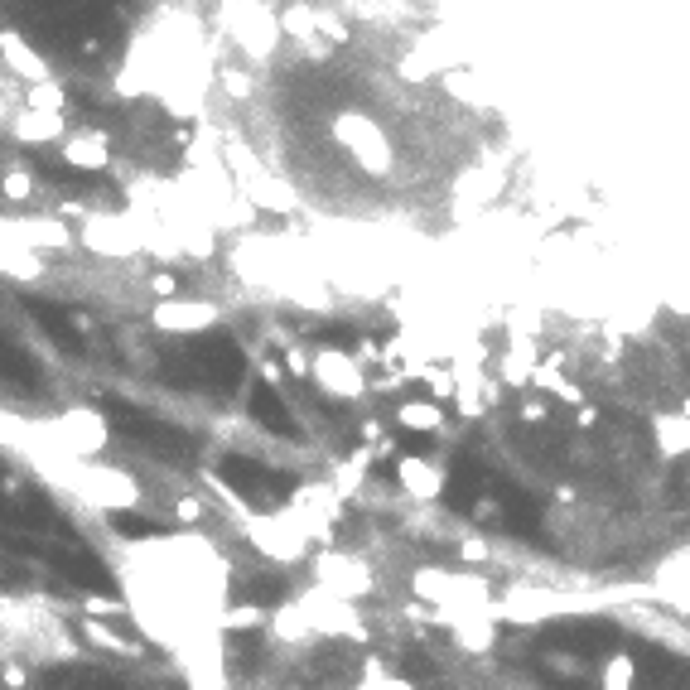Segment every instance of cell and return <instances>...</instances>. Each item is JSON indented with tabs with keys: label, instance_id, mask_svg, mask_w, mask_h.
I'll use <instances>...</instances> for the list:
<instances>
[{
	"label": "cell",
	"instance_id": "obj_34",
	"mask_svg": "<svg viewBox=\"0 0 690 690\" xmlns=\"http://www.w3.org/2000/svg\"><path fill=\"white\" fill-rule=\"evenodd\" d=\"M83 613H87V618H116V613H126V604H121V599H111V594H87Z\"/></svg>",
	"mask_w": 690,
	"mask_h": 690
},
{
	"label": "cell",
	"instance_id": "obj_39",
	"mask_svg": "<svg viewBox=\"0 0 690 690\" xmlns=\"http://www.w3.org/2000/svg\"><path fill=\"white\" fill-rule=\"evenodd\" d=\"M473 522H502V502L497 497H478L473 502Z\"/></svg>",
	"mask_w": 690,
	"mask_h": 690
},
{
	"label": "cell",
	"instance_id": "obj_38",
	"mask_svg": "<svg viewBox=\"0 0 690 690\" xmlns=\"http://www.w3.org/2000/svg\"><path fill=\"white\" fill-rule=\"evenodd\" d=\"M222 87L237 97V102H247L251 97V78H242V73H232V68H222Z\"/></svg>",
	"mask_w": 690,
	"mask_h": 690
},
{
	"label": "cell",
	"instance_id": "obj_20",
	"mask_svg": "<svg viewBox=\"0 0 690 690\" xmlns=\"http://www.w3.org/2000/svg\"><path fill=\"white\" fill-rule=\"evenodd\" d=\"M0 271L5 280H20V285H39V280L49 276V266H44V256L25 242H5L0 247Z\"/></svg>",
	"mask_w": 690,
	"mask_h": 690
},
{
	"label": "cell",
	"instance_id": "obj_17",
	"mask_svg": "<svg viewBox=\"0 0 690 690\" xmlns=\"http://www.w3.org/2000/svg\"><path fill=\"white\" fill-rule=\"evenodd\" d=\"M10 136L20 140V145H54V140H68V121L63 116H49V111H20V116H10Z\"/></svg>",
	"mask_w": 690,
	"mask_h": 690
},
{
	"label": "cell",
	"instance_id": "obj_15",
	"mask_svg": "<svg viewBox=\"0 0 690 690\" xmlns=\"http://www.w3.org/2000/svg\"><path fill=\"white\" fill-rule=\"evenodd\" d=\"M440 613V608H435ZM440 623H449V633L459 637L464 652H493L497 647V618L493 613H440Z\"/></svg>",
	"mask_w": 690,
	"mask_h": 690
},
{
	"label": "cell",
	"instance_id": "obj_47",
	"mask_svg": "<svg viewBox=\"0 0 690 690\" xmlns=\"http://www.w3.org/2000/svg\"><path fill=\"white\" fill-rule=\"evenodd\" d=\"M314 5H324V0H314Z\"/></svg>",
	"mask_w": 690,
	"mask_h": 690
},
{
	"label": "cell",
	"instance_id": "obj_14",
	"mask_svg": "<svg viewBox=\"0 0 690 690\" xmlns=\"http://www.w3.org/2000/svg\"><path fill=\"white\" fill-rule=\"evenodd\" d=\"M63 165L83 169V174H102V169H111V140H107V131H92V126L73 131V136L63 140Z\"/></svg>",
	"mask_w": 690,
	"mask_h": 690
},
{
	"label": "cell",
	"instance_id": "obj_18",
	"mask_svg": "<svg viewBox=\"0 0 690 690\" xmlns=\"http://www.w3.org/2000/svg\"><path fill=\"white\" fill-rule=\"evenodd\" d=\"M536 338H526V333H512L507 338V353L497 362V372H502V382L507 387H531V377H536Z\"/></svg>",
	"mask_w": 690,
	"mask_h": 690
},
{
	"label": "cell",
	"instance_id": "obj_27",
	"mask_svg": "<svg viewBox=\"0 0 690 690\" xmlns=\"http://www.w3.org/2000/svg\"><path fill=\"white\" fill-rule=\"evenodd\" d=\"M599 690H637V662L628 652H613L599 666Z\"/></svg>",
	"mask_w": 690,
	"mask_h": 690
},
{
	"label": "cell",
	"instance_id": "obj_40",
	"mask_svg": "<svg viewBox=\"0 0 690 690\" xmlns=\"http://www.w3.org/2000/svg\"><path fill=\"white\" fill-rule=\"evenodd\" d=\"M150 290H155L160 300H179V280L169 276V271H155V276H150Z\"/></svg>",
	"mask_w": 690,
	"mask_h": 690
},
{
	"label": "cell",
	"instance_id": "obj_16",
	"mask_svg": "<svg viewBox=\"0 0 690 690\" xmlns=\"http://www.w3.org/2000/svg\"><path fill=\"white\" fill-rule=\"evenodd\" d=\"M0 49H5V68L10 73H20L29 87H39V83H54V68H49V58L44 54H34L25 39L15 34V29H5L0 34Z\"/></svg>",
	"mask_w": 690,
	"mask_h": 690
},
{
	"label": "cell",
	"instance_id": "obj_44",
	"mask_svg": "<svg viewBox=\"0 0 690 690\" xmlns=\"http://www.w3.org/2000/svg\"><path fill=\"white\" fill-rule=\"evenodd\" d=\"M575 425H580V430H594V425H599V411H594L589 401H584V406H575Z\"/></svg>",
	"mask_w": 690,
	"mask_h": 690
},
{
	"label": "cell",
	"instance_id": "obj_29",
	"mask_svg": "<svg viewBox=\"0 0 690 690\" xmlns=\"http://www.w3.org/2000/svg\"><path fill=\"white\" fill-rule=\"evenodd\" d=\"M25 107L29 111H49V116H63V107H68V92H63V83H39V87H25Z\"/></svg>",
	"mask_w": 690,
	"mask_h": 690
},
{
	"label": "cell",
	"instance_id": "obj_2",
	"mask_svg": "<svg viewBox=\"0 0 690 690\" xmlns=\"http://www.w3.org/2000/svg\"><path fill=\"white\" fill-rule=\"evenodd\" d=\"M333 140L358 160V169H367L372 179H382V174H391V165H396V150H391L387 131L367 116V111H338L333 116Z\"/></svg>",
	"mask_w": 690,
	"mask_h": 690
},
{
	"label": "cell",
	"instance_id": "obj_42",
	"mask_svg": "<svg viewBox=\"0 0 690 690\" xmlns=\"http://www.w3.org/2000/svg\"><path fill=\"white\" fill-rule=\"evenodd\" d=\"M459 560H488V541H483V536H464V546H459Z\"/></svg>",
	"mask_w": 690,
	"mask_h": 690
},
{
	"label": "cell",
	"instance_id": "obj_23",
	"mask_svg": "<svg viewBox=\"0 0 690 690\" xmlns=\"http://www.w3.org/2000/svg\"><path fill=\"white\" fill-rule=\"evenodd\" d=\"M280 25H285L290 39H300V44L319 39V5H314V0H295V5L280 15Z\"/></svg>",
	"mask_w": 690,
	"mask_h": 690
},
{
	"label": "cell",
	"instance_id": "obj_1",
	"mask_svg": "<svg viewBox=\"0 0 690 690\" xmlns=\"http://www.w3.org/2000/svg\"><path fill=\"white\" fill-rule=\"evenodd\" d=\"M411 594L420 604H440V613H493V584L469 570L420 565L411 575Z\"/></svg>",
	"mask_w": 690,
	"mask_h": 690
},
{
	"label": "cell",
	"instance_id": "obj_19",
	"mask_svg": "<svg viewBox=\"0 0 690 690\" xmlns=\"http://www.w3.org/2000/svg\"><path fill=\"white\" fill-rule=\"evenodd\" d=\"M652 435H657L662 459H681V454H690V411H657L652 415Z\"/></svg>",
	"mask_w": 690,
	"mask_h": 690
},
{
	"label": "cell",
	"instance_id": "obj_10",
	"mask_svg": "<svg viewBox=\"0 0 690 690\" xmlns=\"http://www.w3.org/2000/svg\"><path fill=\"white\" fill-rule=\"evenodd\" d=\"M83 247H92L97 256H111V261H126L145 247V232L121 213H92L83 222Z\"/></svg>",
	"mask_w": 690,
	"mask_h": 690
},
{
	"label": "cell",
	"instance_id": "obj_24",
	"mask_svg": "<svg viewBox=\"0 0 690 690\" xmlns=\"http://www.w3.org/2000/svg\"><path fill=\"white\" fill-rule=\"evenodd\" d=\"M372 459H377L372 449H358V454H348V459H343V464L333 469V493H338V497H353V493H358V488H362V473L372 469Z\"/></svg>",
	"mask_w": 690,
	"mask_h": 690
},
{
	"label": "cell",
	"instance_id": "obj_12",
	"mask_svg": "<svg viewBox=\"0 0 690 690\" xmlns=\"http://www.w3.org/2000/svg\"><path fill=\"white\" fill-rule=\"evenodd\" d=\"M0 237L5 242H25L34 251H68L73 247V232H68V222L58 218H5L0 222Z\"/></svg>",
	"mask_w": 690,
	"mask_h": 690
},
{
	"label": "cell",
	"instance_id": "obj_30",
	"mask_svg": "<svg viewBox=\"0 0 690 690\" xmlns=\"http://www.w3.org/2000/svg\"><path fill=\"white\" fill-rule=\"evenodd\" d=\"M222 628H266L271 623V613L261 604H237V608H222V618H218Z\"/></svg>",
	"mask_w": 690,
	"mask_h": 690
},
{
	"label": "cell",
	"instance_id": "obj_25",
	"mask_svg": "<svg viewBox=\"0 0 690 690\" xmlns=\"http://www.w3.org/2000/svg\"><path fill=\"white\" fill-rule=\"evenodd\" d=\"M83 637L97 647V652H116V657H140V642H131V637L111 633L107 623H97V618H87L83 623Z\"/></svg>",
	"mask_w": 690,
	"mask_h": 690
},
{
	"label": "cell",
	"instance_id": "obj_31",
	"mask_svg": "<svg viewBox=\"0 0 690 690\" xmlns=\"http://www.w3.org/2000/svg\"><path fill=\"white\" fill-rule=\"evenodd\" d=\"M401 78H406V83H425V78H435V63H430V54H425V49H415V54L401 58Z\"/></svg>",
	"mask_w": 690,
	"mask_h": 690
},
{
	"label": "cell",
	"instance_id": "obj_13",
	"mask_svg": "<svg viewBox=\"0 0 690 690\" xmlns=\"http://www.w3.org/2000/svg\"><path fill=\"white\" fill-rule=\"evenodd\" d=\"M444 464L440 459H430V454H401L396 459V483L406 488V497H415V502H435V497L444 493Z\"/></svg>",
	"mask_w": 690,
	"mask_h": 690
},
{
	"label": "cell",
	"instance_id": "obj_37",
	"mask_svg": "<svg viewBox=\"0 0 690 690\" xmlns=\"http://www.w3.org/2000/svg\"><path fill=\"white\" fill-rule=\"evenodd\" d=\"M546 401H551V396H526V401H522V420H526V425H541V420L551 415Z\"/></svg>",
	"mask_w": 690,
	"mask_h": 690
},
{
	"label": "cell",
	"instance_id": "obj_22",
	"mask_svg": "<svg viewBox=\"0 0 690 690\" xmlns=\"http://www.w3.org/2000/svg\"><path fill=\"white\" fill-rule=\"evenodd\" d=\"M565 367V358L560 353H551V358H541V367H536V377H531V387L541 391V396H560V401H570V406H584V396L580 387L560 372Z\"/></svg>",
	"mask_w": 690,
	"mask_h": 690
},
{
	"label": "cell",
	"instance_id": "obj_41",
	"mask_svg": "<svg viewBox=\"0 0 690 690\" xmlns=\"http://www.w3.org/2000/svg\"><path fill=\"white\" fill-rule=\"evenodd\" d=\"M174 517L184 526H194L198 517H203V502H198V497H179V502H174Z\"/></svg>",
	"mask_w": 690,
	"mask_h": 690
},
{
	"label": "cell",
	"instance_id": "obj_11",
	"mask_svg": "<svg viewBox=\"0 0 690 690\" xmlns=\"http://www.w3.org/2000/svg\"><path fill=\"white\" fill-rule=\"evenodd\" d=\"M222 319V309L213 300H194V295H179V300H160L150 309V324L160 333H203Z\"/></svg>",
	"mask_w": 690,
	"mask_h": 690
},
{
	"label": "cell",
	"instance_id": "obj_43",
	"mask_svg": "<svg viewBox=\"0 0 690 690\" xmlns=\"http://www.w3.org/2000/svg\"><path fill=\"white\" fill-rule=\"evenodd\" d=\"M353 358H358L362 367H367V362H377V358H382V348H377L372 338H358V348H353Z\"/></svg>",
	"mask_w": 690,
	"mask_h": 690
},
{
	"label": "cell",
	"instance_id": "obj_21",
	"mask_svg": "<svg viewBox=\"0 0 690 690\" xmlns=\"http://www.w3.org/2000/svg\"><path fill=\"white\" fill-rule=\"evenodd\" d=\"M396 425H401V430H415V435H440L444 430V406L435 401V396L401 401V406H396Z\"/></svg>",
	"mask_w": 690,
	"mask_h": 690
},
{
	"label": "cell",
	"instance_id": "obj_32",
	"mask_svg": "<svg viewBox=\"0 0 690 690\" xmlns=\"http://www.w3.org/2000/svg\"><path fill=\"white\" fill-rule=\"evenodd\" d=\"M34 194V174H29V169H5V198H10V203H25V198Z\"/></svg>",
	"mask_w": 690,
	"mask_h": 690
},
{
	"label": "cell",
	"instance_id": "obj_5",
	"mask_svg": "<svg viewBox=\"0 0 690 690\" xmlns=\"http://www.w3.org/2000/svg\"><path fill=\"white\" fill-rule=\"evenodd\" d=\"M251 546L261 555H271V560H280V565H290V560H304V555L314 551V536L304 531L300 512L290 507V512H276V517H251L247 526Z\"/></svg>",
	"mask_w": 690,
	"mask_h": 690
},
{
	"label": "cell",
	"instance_id": "obj_6",
	"mask_svg": "<svg viewBox=\"0 0 690 690\" xmlns=\"http://www.w3.org/2000/svg\"><path fill=\"white\" fill-rule=\"evenodd\" d=\"M54 435L58 444L73 454V459H97L111 440V425H107V411H97V406H68V411L54 420Z\"/></svg>",
	"mask_w": 690,
	"mask_h": 690
},
{
	"label": "cell",
	"instance_id": "obj_35",
	"mask_svg": "<svg viewBox=\"0 0 690 690\" xmlns=\"http://www.w3.org/2000/svg\"><path fill=\"white\" fill-rule=\"evenodd\" d=\"M546 662H551V671H560V676H575V681H580V676H589V662H584V657H575V652H551Z\"/></svg>",
	"mask_w": 690,
	"mask_h": 690
},
{
	"label": "cell",
	"instance_id": "obj_7",
	"mask_svg": "<svg viewBox=\"0 0 690 690\" xmlns=\"http://www.w3.org/2000/svg\"><path fill=\"white\" fill-rule=\"evenodd\" d=\"M314 580H319L324 594L353 604V599H362L372 589V565L358 560V555H343V551H319L314 555Z\"/></svg>",
	"mask_w": 690,
	"mask_h": 690
},
{
	"label": "cell",
	"instance_id": "obj_9",
	"mask_svg": "<svg viewBox=\"0 0 690 690\" xmlns=\"http://www.w3.org/2000/svg\"><path fill=\"white\" fill-rule=\"evenodd\" d=\"M78 493L102 507V512H126V507H140V483L121 469H102V464H83L78 469Z\"/></svg>",
	"mask_w": 690,
	"mask_h": 690
},
{
	"label": "cell",
	"instance_id": "obj_8",
	"mask_svg": "<svg viewBox=\"0 0 690 690\" xmlns=\"http://www.w3.org/2000/svg\"><path fill=\"white\" fill-rule=\"evenodd\" d=\"M314 382L333 401H358L367 391V367L343 348H314Z\"/></svg>",
	"mask_w": 690,
	"mask_h": 690
},
{
	"label": "cell",
	"instance_id": "obj_4",
	"mask_svg": "<svg viewBox=\"0 0 690 690\" xmlns=\"http://www.w3.org/2000/svg\"><path fill=\"white\" fill-rule=\"evenodd\" d=\"M227 29H232V39L242 44V54H247L251 63H271L280 49V39H285L280 15H271L261 0H237V5L227 10Z\"/></svg>",
	"mask_w": 690,
	"mask_h": 690
},
{
	"label": "cell",
	"instance_id": "obj_36",
	"mask_svg": "<svg viewBox=\"0 0 690 690\" xmlns=\"http://www.w3.org/2000/svg\"><path fill=\"white\" fill-rule=\"evenodd\" d=\"M285 372L290 377H314V353H304L295 343H285Z\"/></svg>",
	"mask_w": 690,
	"mask_h": 690
},
{
	"label": "cell",
	"instance_id": "obj_45",
	"mask_svg": "<svg viewBox=\"0 0 690 690\" xmlns=\"http://www.w3.org/2000/svg\"><path fill=\"white\" fill-rule=\"evenodd\" d=\"M5 686H10V690H25V671H20L15 662L5 666Z\"/></svg>",
	"mask_w": 690,
	"mask_h": 690
},
{
	"label": "cell",
	"instance_id": "obj_28",
	"mask_svg": "<svg viewBox=\"0 0 690 690\" xmlns=\"http://www.w3.org/2000/svg\"><path fill=\"white\" fill-rule=\"evenodd\" d=\"M358 690H415V686L406 681V676H396V671H387V662H382V657H367Z\"/></svg>",
	"mask_w": 690,
	"mask_h": 690
},
{
	"label": "cell",
	"instance_id": "obj_26",
	"mask_svg": "<svg viewBox=\"0 0 690 690\" xmlns=\"http://www.w3.org/2000/svg\"><path fill=\"white\" fill-rule=\"evenodd\" d=\"M420 382H425V391H430V396H435V401H454V396H459V372H454V362H425V367H420Z\"/></svg>",
	"mask_w": 690,
	"mask_h": 690
},
{
	"label": "cell",
	"instance_id": "obj_33",
	"mask_svg": "<svg viewBox=\"0 0 690 690\" xmlns=\"http://www.w3.org/2000/svg\"><path fill=\"white\" fill-rule=\"evenodd\" d=\"M319 34H324L329 44H348V39H353L348 20H343V15H333V10H319Z\"/></svg>",
	"mask_w": 690,
	"mask_h": 690
},
{
	"label": "cell",
	"instance_id": "obj_3",
	"mask_svg": "<svg viewBox=\"0 0 690 690\" xmlns=\"http://www.w3.org/2000/svg\"><path fill=\"white\" fill-rule=\"evenodd\" d=\"M222 169L232 174L237 194L251 198V203L276 208V213H290V208H295V194H290V189H280V179L261 165V160H256V150H247L242 140H227V145H222Z\"/></svg>",
	"mask_w": 690,
	"mask_h": 690
},
{
	"label": "cell",
	"instance_id": "obj_46",
	"mask_svg": "<svg viewBox=\"0 0 690 690\" xmlns=\"http://www.w3.org/2000/svg\"><path fill=\"white\" fill-rule=\"evenodd\" d=\"M261 377H266L271 387H280V362H261Z\"/></svg>",
	"mask_w": 690,
	"mask_h": 690
}]
</instances>
